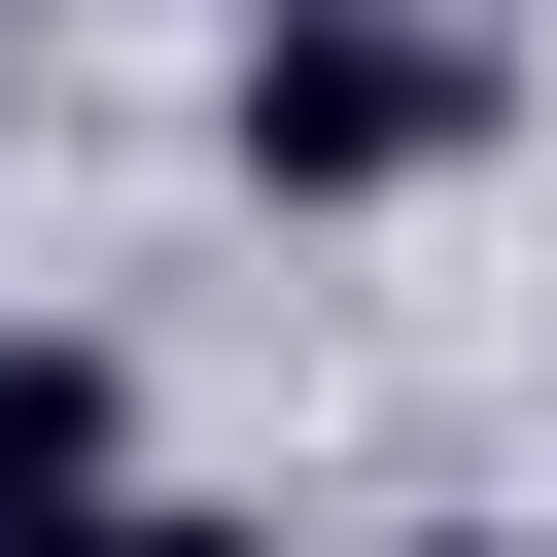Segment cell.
I'll use <instances>...</instances> for the list:
<instances>
[{
    "instance_id": "8992f818",
    "label": "cell",
    "mask_w": 557,
    "mask_h": 557,
    "mask_svg": "<svg viewBox=\"0 0 557 557\" xmlns=\"http://www.w3.org/2000/svg\"><path fill=\"white\" fill-rule=\"evenodd\" d=\"M0 35H35V0H0Z\"/></svg>"
},
{
    "instance_id": "7a4b0ae2",
    "label": "cell",
    "mask_w": 557,
    "mask_h": 557,
    "mask_svg": "<svg viewBox=\"0 0 557 557\" xmlns=\"http://www.w3.org/2000/svg\"><path fill=\"white\" fill-rule=\"evenodd\" d=\"M70 487H139V348L104 313H0V522H70Z\"/></svg>"
},
{
    "instance_id": "6da1fadb",
    "label": "cell",
    "mask_w": 557,
    "mask_h": 557,
    "mask_svg": "<svg viewBox=\"0 0 557 557\" xmlns=\"http://www.w3.org/2000/svg\"><path fill=\"white\" fill-rule=\"evenodd\" d=\"M487 104H522L487 0H278L209 139H244V209H418V174H487Z\"/></svg>"
},
{
    "instance_id": "277c9868",
    "label": "cell",
    "mask_w": 557,
    "mask_h": 557,
    "mask_svg": "<svg viewBox=\"0 0 557 557\" xmlns=\"http://www.w3.org/2000/svg\"><path fill=\"white\" fill-rule=\"evenodd\" d=\"M383 557H522V522H383Z\"/></svg>"
},
{
    "instance_id": "3957f363",
    "label": "cell",
    "mask_w": 557,
    "mask_h": 557,
    "mask_svg": "<svg viewBox=\"0 0 557 557\" xmlns=\"http://www.w3.org/2000/svg\"><path fill=\"white\" fill-rule=\"evenodd\" d=\"M0 557H278V522H209V487H70V522H0Z\"/></svg>"
},
{
    "instance_id": "5b68a950",
    "label": "cell",
    "mask_w": 557,
    "mask_h": 557,
    "mask_svg": "<svg viewBox=\"0 0 557 557\" xmlns=\"http://www.w3.org/2000/svg\"><path fill=\"white\" fill-rule=\"evenodd\" d=\"M209 35H278V0H209Z\"/></svg>"
}]
</instances>
